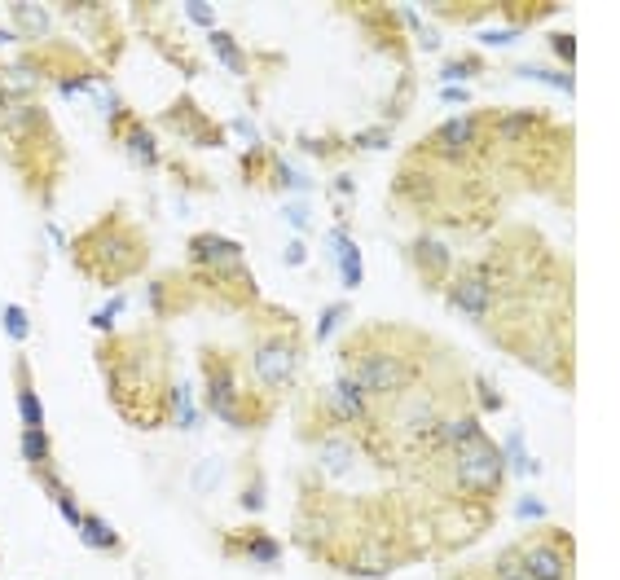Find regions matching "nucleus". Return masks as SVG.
Instances as JSON below:
<instances>
[{"mask_svg": "<svg viewBox=\"0 0 620 580\" xmlns=\"http://www.w3.org/2000/svg\"><path fill=\"white\" fill-rule=\"evenodd\" d=\"M53 501H58V515H62L66 523H71L75 532H80V523H84V510H80V501H75V493H71V488H66L62 497H53Z\"/></svg>", "mask_w": 620, "mask_h": 580, "instance_id": "42", "label": "nucleus"}, {"mask_svg": "<svg viewBox=\"0 0 620 580\" xmlns=\"http://www.w3.org/2000/svg\"><path fill=\"white\" fill-rule=\"evenodd\" d=\"M405 260H409V269L418 273V282H423L427 290H445L453 269H458V255H453V247L440 238L436 229H418L414 238L405 242Z\"/></svg>", "mask_w": 620, "mask_h": 580, "instance_id": "14", "label": "nucleus"}, {"mask_svg": "<svg viewBox=\"0 0 620 580\" xmlns=\"http://www.w3.org/2000/svg\"><path fill=\"white\" fill-rule=\"evenodd\" d=\"M80 541L88 545V550H102V554H124V537H119L115 528L102 519V515H88L84 510V523H80Z\"/></svg>", "mask_w": 620, "mask_h": 580, "instance_id": "24", "label": "nucleus"}, {"mask_svg": "<svg viewBox=\"0 0 620 580\" xmlns=\"http://www.w3.org/2000/svg\"><path fill=\"white\" fill-rule=\"evenodd\" d=\"M18 36H14V31H0V49H5V44H14Z\"/></svg>", "mask_w": 620, "mask_h": 580, "instance_id": "50", "label": "nucleus"}, {"mask_svg": "<svg viewBox=\"0 0 620 580\" xmlns=\"http://www.w3.org/2000/svg\"><path fill=\"white\" fill-rule=\"evenodd\" d=\"M330 189H335V203L343 207V203H348L352 194H357V181H352L348 172H339V176H335V185H330Z\"/></svg>", "mask_w": 620, "mask_h": 580, "instance_id": "43", "label": "nucleus"}, {"mask_svg": "<svg viewBox=\"0 0 620 580\" xmlns=\"http://www.w3.org/2000/svg\"><path fill=\"white\" fill-rule=\"evenodd\" d=\"M97 365H102L106 396L115 414L137 431H159L172 422V343L163 326H141L128 334H102L97 339Z\"/></svg>", "mask_w": 620, "mask_h": 580, "instance_id": "1", "label": "nucleus"}, {"mask_svg": "<svg viewBox=\"0 0 620 580\" xmlns=\"http://www.w3.org/2000/svg\"><path fill=\"white\" fill-rule=\"evenodd\" d=\"M198 299L203 295H198L190 273H159V277H150V286H146V308H150L154 326H172V321L185 317Z\"/></svg>", "mask_w": 620, "mask_h": 580, "instance_id": "15", "label": "nucleus"}, {"mask_svg": "<svg viewBox=\"0 0 620 580\" xmlns=\"http://www.w3.org/2000/svg\"><path fill=\"white\" fill-rule=\"evenodd\" d=\"M0 154L31 198L53 203V189L66 172V145L40 102H9L0 110Z\"/></svg>", "mask_w": 620, "mask_h": 580, "instance_id": "3", "label": "nucleus"}, {"mask_svg": "<svg viewBox=\"0 0 620 580\" xmlns=\"http://www.w3.org/2000/svg\"><path fill=\"white\" fill-rule=\"evenodd\" d=\"M440 295H445V304L453 312H462V317L475 321V326H484V321L497 312V286L489 282V273H484L475 260L471 264H458Z\"/></svg>", "mask_w": 620, "mask_h": 580, "instance_id": "11", "label": "nucleus"}, {"mask_svg": "<svg viewBox=\"0 0 620 580\" xmlns=\"http://www.w3.org/2000/svg\"><path fill=\"white\" fill-rule=\"evenodd\" d=\"M374 414H379V405H374L348 374H335L326 387H317V392L308 396V405L300 409V435L313 444L317 435H326V431H361Z\"/></svg>", "mask_w": 620, "mask_h": 580, "instance_id": "7", "label": "nucleus"}, {"mask_svg": "<svg viewBox=\"0 0 620 580\" xmlns=\"http://www.w3.org/2000/svg\"><path fill=\"white\" fill-rule=\"evenodd\" d=\"M519 36V27H511V31H484V44H511Z\"/></svg>", "mask_w": 620, "mask_h": 580, "instance_id": "48", "label": "nucleus"}, {"mask_svg": "<svg viewBox=\"0 0 620 580\" xmlns=\"http://www.w3.org/2000/svg\"><path fill=\"white\" fill-rule=\"evenodd\" d=\"M168 427H181V431H194L198 427V409H194V387L176 378L172 387V422Z\"/></svg>", "mask_w": 620, "mask_h": 580, "instance_id": "28", "label": "nucleus"}, {"mask_svg": "<svg viewBox=\"0 0 620 580\" xmlns=\"http://www.w3.org/2000/svg\"><path fill=\"white\" fill-rule=\"evenodd\" d=\"M234 132H238V137H247L251 145H260V132H256V124H251V119H234Z\"/></svg>", "mask_w": 620, "mask_h": 580, "instance_id": "47", "label": "nucleus"}, {"mask_svg": "<svg viewBox=\"0 0 620 580\" xmlns=\"http://www.w3.org/2000/svg\"><path fill=\"white\" fill-rule=\"evenodd\" d=\"M440 75L453 84V80H475V75H484V58H458V62H445L440 66Z\"/></svg>", "mask_w": 620, "mask_h": 580, "instance_id": "37", "label": "nucleus"}, {"mask_svg": "<svg viewBox=\"0 0 620 580\" xmlns=\"http://www.w3.org/2000/svg\"><path fill=\"white\" fill-rule=\"evenodd\" d=\"M119 150L128 154L137 167H163V150H159V137H154V128L146 124V119H132V124L124 128V137L115 141Z\"/></svg>", "mask_w": 620, "mask_h": 580, "instance_id": "21", "label": "nucleus"}, {"mask_svg": "<svg viewBox=\"0 0 620 580\" xmlns=\"http://www.w3.org/2000/svg\"><path fill=\"white\" fill-rule=\"evenodd\" d=\"M256 343H251V383L264 396L282 400L295 387V378L304 370V330L291 312H282L278 304H260L247 312Z\"/></svg>", "mask_w": 620, "mask_h": 580, "instance_id": "5", "label": "nucleus"}, {"mask_svg": "<svg viewBox=\"0 0 620 580\" xmlns=\"http://www.w3.org/2000/svg\"><path fill=\"white\" fill-rule=\"evenodd\" d=\"M124 308H128V299H110V308L93 312L88 321H93V330H97V334H115V317H119Z\"/></svg>", "mask_w": 620, "mask_h": 580, "instance_id": "39", "label": "nucleus"}, {"mask_svg": "<svg viewBox=\"0 0 620 580\" xmlns=\"http://www.w3.org/2000/svg\"><path fill=\"white\" fill-rule=\"evenodd\" d=\"M66 255H71L75 273L88 277L93 286L119 290L150 269V238L128 216V207H110L102 220H93L66 242Z\"/></svg>", "mask_w": 620, "mask_h": 580, "instance_id": "4", "label": "nucleus"}, {"mask_svg": "<svg viewBox=\"0 0 620 580\" xmlns=\"http://www.w3.org/2000/svg\"><path fill=\"white\" fill-rule=\"evenodd\" d=\"M9 14H14V36L27 40V49H31V44L53 40V9L49 5H27V0H14Z\"/></svg>", "mask_w": 620, "mask_h": 580, "instance_id": "22", "label": "nucleus"}, {"mask_svg": "<svg viewBox=\"0 0 620 580\" xmlns=\"http://www.w3.org/2000/svg\"><path fill=\"white\" fill-rule=\"evenodd\" d=\"M493 519L497 510L484 506V501H445L440 510L427 515V532H431V545H440V550H462L475 537H484Z\"/></svg>", "mask_w": 620, "mask_h": 580, "instance_id": "10", "label": "nucleus"}, {"mask_svg": "<svg viewBox=\"0 0 620 580\" xmlns=\"http://www.w3.org/2000/svg\"><path fill=\"white\" fill-rule=\"evenodd\" d=\"M18 449H22V462H27L31 471L44 466V462H53V440H49V431L44 427H22Z\"/></svg>", "mask_w": 620, "mask_h": 580, "instance_id": "26", "label": "nucleus"}, {"mask_svg": "<svg viewBox=\"0 0 620 580\" xmlns=\"http://www.w3.org/2000/svg\"><path fill=\"white\" fill-rule=\"evenodd\" d=\"M220 475H225V462H220V457H207V462L194 466L190 488H194L198 497H207V493H216V488H220Z\"/></svg>", "mask_w": 620, "mask_h": 580, "instance_id": "30", "label": "nucleus"}, {"mask_svg": "<svg viewBox=\"0 0 620 580\" xmlns=\"http://www.w3.org/2000/svg\"><path fill=\"white\" fill-rule=\"evenodd\" d=\"M308 260V247H304V238H295V242H286V264L291 269H300V264Z\"/></svg>", "mask_w": 620, "mask_h": 580, "instance_id": "45", "label": "nucleus"}, {"mask_svg": "<svg viewBox=\"0 0 620 580\" xmlns=\"http://www.w3.org/2000/svg\"><path fill=\"white\" fill-rule=\"evenodd\" d=\"M387 141H392V128H387V124H374V128L357 132V137L348 141V150H387Z\"/></svg>", "mask_w": 620, "mask_h": 580, "instance_id": "36", "label": "nucleus"}, {"mask_svg": "<svg viewBox=\"0 0 620 580\" xmlns=\"http://www.w3.org/2000/svg\"><path fill=\"white\" fill-rule=\"evenodd\" d=\"M190 273V269H185ZM194 286H198V295H216L220 304H229V308H242V312H251L260 304V286H256V277H251L247 264H216V269H194Z\"/></svg>", "mask_w": 620, "mask_h": 580, "instance_id": "13", "label": "nucleus"}, {"mask_svg": "<svg viewBox=\"0 0 620 580\" xmlns=\"http://www.w3.org/2000/svg\"><path fill=\"white\" fill-rule=\"evenodd\" d=\"M14 400H18L22 427H44V405H40V392H36V378H31L27 352L14 356Z\"/></svg>", "mask_w": 620, "mask_h": 580, "instance_id": "20", "label": "nucleus"}, {"mask_svg": "<svg viewBox=\"0 0 620 580\" xmlns=\"http://www.w3.org/2000/svg\"><path fill=\"white\" fill-rule=\"evenodd\" d=\"M352 317V304H348V299H339V304H330L326 312H321V317H317V330H313V339L317 343H326V339H335V330L343 326V321H348Z\"/></svg>", "mask_w": 620, "mask_h": 580, "instance_id": "31", "label": "nucleus"}, {"mask_svg": "<svg viewBox=\"0 0 620 580\" xmlns=\"http://www.w3.org/2000/svg\"><path fill=\"white\" fill-rule=\"evenodd\" d=\"M0 321H5V334L14 343H27V334H31V317H27V308L22 304H5L0 308Z\"/></svg>", "mask_w": 620, "mask_h": 580, "instance_id": "34", "label": "nucleus"}, {"mask_svg": "<svg viewBox=\"0 0 620 580\" xmlns=\"http://www.w3.org/2000/svg\"><path fill=\"white\" fill-rule=\"evenodd\" d=\"M159 124L172 132V137H181L185 145H194V150H220V145L229 141V128L216 124L212 115H207L203 106L194 102L190 93H181L176 102L159 115Z\"/></svg>", "mask_w": 620, "mask_h": 580, "instance_id": "12", "label": "nucleus"}, {"mask_svg": "<svg viewBox=\"0 0 620 580\" xmlns=\"http://www.w3.org/2000/svg\"><path fill=\"white\" fill-rule=\"evenodd\" d=\"M541 515H546V506H541L537 497H524V501H519V519H541Z\"/></svg>", "mask_w": 620, "mask_h": 580, "instance_id": "46", "label": "nucleus"}, {"mask_svg": "<svg viewBox=\"0 0 620 580\" xmlns=\"http://www.w3.org/2000/svg\"><path fill=\"white\" fill-rule=\"evenodd\" d=\"M515 75H524V80H541V84H550V88H563V93H572V71H546V66L519 62Z\"/></svg>", "mask_w": 620, "mask_h": 580, "instance_id": "33", "label": "nucleus"}, {"mask_svg": "<svg viewBox=\"0 0 620 580\" xmlns=\"http://www.w3.org/2000/svg\"><path fill=\"white\" fill-rule=\"evenodd\" d=\"M317 466L321 475H326V484H352L357 471H365V453L357 444V431H326L317 435Z\"/></svg>", "mask_w": 620, "mask_h": 580, "instance_id": "16", "label": "nucleus"}, {"mask_svg": "<svg viewBox=\"0 0 620 580\" xmlns=\"http://www.w3.org/2000/svg\"><path fill=\"white\" fill-rule=\"evenodd\" d=\"M207 44H212V53H216V58L225 62L234 75H247V71H251V53L242 49V44H238L234 36H229V31H220V27H216V31H212V40H207Z\"/></svg>", "mask_w": 620, "mask_h": 580, "instance_id": "25", "label": "nucleus"}, {"mask_svg": "<svg viewBox=\"0 0 620 580\" xmlns=\"http://www.w3.org/2000/svg\"><path fill=\"white\" fill-rule=\"evenodd\" d=\"M282 216H286V220H291V225H295V229H300V233L308 229V207H304V203H286V207H282Z\"/></svg>", "mask_w": 620, "mask_h": 580, "instance_id": "44", "label": "nucleus"}, {"mask_svg": "<svg viewBox=\"0 0 620 580\" xmlns=\"http://www.w3.org/2000/svg\"><path fill=\"white\" fill-rule=\"evenodd\" d=\"M273 414H278V400L264 396L256 383H247V392L238 396V405H234V414L225 418V427L247 431V435H260V431L273 422Z\"/></svg>", "mask_w": 620, "mask_h": 580, "instance_id": "19", "label": "nucleus"}, {"mask_svg": "<svg viewBox=\"0 0 620 580\" xmlns=\"http://www.w3.org/2000/svg\"><path fill=\"white\" fill-rule=\"evenodd\" d=\"M238 501H242V510H247V515H264V506H269V479H264V471H260L256 462H251L247 479H242Z\"/></svg>", "mask_w": 620, "mask_h": 580, "instance_id": "27", "label": "nucleus"}, {"mask_svg": "<svg viewBox=\"0 0 620 580\" xmlns=\"http://www.w3.org/2000/svg\"><path fill=\"white\" fill-rule=\"evenodd\" d=\"M550 49H555V58L563 66H572V58H577V36H572V31H550Z\"/></svg>", "mask_w": 620, "mask_h": 580, "instance_id": "40", "label": "nucleus"}, {"mask_svg": "<svg viewBox=\"0 0 620 580\" xmlns=\"http://www.w3.org/2000/svg\"><path fill=\"white\" fill-rule=\"evenodd\" d=\"M436 352L440 343L427 339L423 330L370 321L339 343V374H348L374 405H387V400H401L409 387L423 383Z\"/></svg>", "mask_w": 620, "mask_h": 580, "instance_id": "2", "label": "nucleus"}, {"mask_svg": "<svg viewBox=\"0 0 620 580\" xmlns=\"http://www.w3.org/2000/svg\"><path fill=\"white\" fill-rule=\"evenodd\" d=\"M519 563L528 580H577V545L568 528H537L519 541Z\"/></svg>", "mask_w": 620, "mask_h": 580, "instance_id": "9", "label": "nucleus"}, {"mask_svg": "<svg viewBox=\"0 0 620 580\" xmlns=\"http://www.w3.org/2000/svg\"><path fill=\"white\" fill-rule=\"evenodd\" d=\"M489 576L493 580H506V576H524V563H519V541L515 545H506L502 554L489 563Z\"/></svg>", "mask_w": 620, "mask_h": 580, "instance_id": "35", "label": "nucleus"}, {"mask_svg": "<svg viewBox=\"0 0 620 580\" xmlns=\"http://www.w3.org/2000/svg\"><path fill=\"white\" fill-rule=\"evenodd\" d=\"M181 14H190V22H198V27L216 31V9H212V5H203V0H185Z\"/></svg>", "mask_w": 620, "mask_h": 580, "instance_id": "41", "label": "nucleus"}, {"mask_svg": "<svg viewBox=\"0 0 620 580\" xmlns=\"http://www.w3.org/2000/svg\"><path fill=\"white\" fill-rule=\"evenodd\" d=\"M31 475H36V484H40L49 497H62V493H66V479H62V471H58V462H44V466H36Z\"/></svg>", "mask_w": 620, "mask_h": 580, "instance_id": "38", "label": "nucleus"}, {"mask_svg": "<svg viewBox=\"0 0 620 580\" xmlns=\"http://www.w3.org/2000/svg\"><path fill=\"white\" fill-rule=\"evenodd\" d=\"M198 370H203V414L225 422L234 414L238 396L247 392V383H251V378H242L247 361H242V352L229 348V343H203V348H198Z\"/></svg>", "mask_w": 620, "mask_h": 580, "instance_id": "8", "label": "nucleus"}, {"mask_svg": "<svg viewBox=\"0 0 620 580\" xmlns=\"http://www.w3.org/2000/svg\"><path fill=\"white\" fill-rule=\"evenodd\" d=\"M440 97H445V102H467V88H440Z\"/></svg>", "mask_w": 620, "mask_h": 580, "instance_id": "49", "label": "nucleus"}, {"mask_svg": "<svg viewBox=\"0 0 620 580\" xmlns=\"http://www.w3.org/2000/svg\"><path fill=\"white\" fill-rule=\"evenodd\" d=\"M185 260H190V273L194 269H216V264H238L247 260V247L216 229H198L190 242H185Z\"/></svg>", "mask_w": 620, "mask_h": 580, "instance_id": "18", "label": "nucleus"}, {"mask_svg": "<svg viewBox=\"0 0 620 580\" xmlns=\"http://www.w3.org/2000/svg\"><path fill=\"white\" fill-rule=\"evenodd\" d=\"M330 247H335V255H339V282H343V290H357L361 277H365V269H361L357 242L348 238V229H343V225L330 229Z\"/></svg>", "mask_w": 620, "mask_h": 580, "instance_id": "23", "label": "nucleus"}, {"mask_svg": "<svg viewBox=\"0 0 620 580\" xmlns=\"http://www.w3.org/2000/svg\"><path fill=\"white\" fill-rule=\"evenodd\" d=\"M471 392H475V400H480V414H502V409H506V396L497 392V387L484 374L471 378Z\"/></svg>", "mask_w": 620, "mask_h": 580, "instance_id": "32", "label": "nucleus"}, {"mask_svg": "<svg viewBox=\"0 0 620 580\" xmlns=\"http://www.w3.org/2000/svg\"><path fill=\"white\" fill-rule=\"evenodd\" d=\"M220 554L234 563H251V567H278L282 541L273 537L269 528H260V523H242V528L220 532Z\"/></svg>", "mask_w": 620, "mask_h": 580, "instance_id": "17", "label": "nucleus"}, {"mask_svg": "<svg viewBox=\"0 0 620 580\" xmlns=\"http://www.w3.org/2000/svg\"><path fill=\"white\" fill-rule=\"evenodd\" d=\"M427 475H431V488L445 501H484V506H497V497L506 493V479H511L502 444L489 440V431L475 435L462 449H453Z\"/></svg>", "mask_w": 620, "mask_h": 580, "instance_id": "6", "label": "nucleus"}, {"mask_svg": "<svg viewBox=\"0 0 620 580\" xmlns=\"http://www.w3.org/2000/svg\"><path fill=\"white\" fill-rule=\"evenodd\" d=\"M269 163H273V150H264V145H256L251 154H242V181L247 185H269Z\"/></svg>", "mask_w": 620, "mask_h": 580, "instance_id": "29", "label": "nucleus"}]
</instances>
